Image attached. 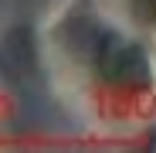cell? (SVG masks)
<instances>
[{
  "label": "cell",
  "instance_id": "6da1fadb",
  "mask_svg": "<svg viewBox=\"0 0 156 153\" xmlns=\"http://www.w3.org/2000/svg\"><path fill=\"white\" fill-rule=\"evenodd\" d=\"M136 7H143L149 14V20H156V0H136Z\"/></svg>",
  "mask_w": 156,
  "mask_h": 153
}]
</instances>
